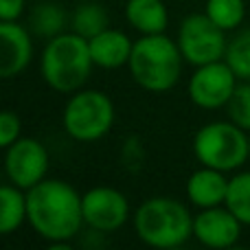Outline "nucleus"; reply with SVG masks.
<instances>
[{
    "instance_id": "nucleus-1",
    "label": "nucleus",
    "mask_w": 250,
    "mask_h": 250,
    "mask_svg": "<svg viewBox=\"0 0 250 250\" xmlns=\"http://www.w3.org/2000/svg\"><path fill=\"white\" fill-rule=\"evenodd\" d=\"M26 222L51 246H68L82 233V193L66 180L44 178L26 191Z\"/></svg>"
},
{
    "instance_id": "nucleus-2",
    "label": "nucleus",
    "mask_w": 250,
    "mask_h": 250,
    "mask_svg": "<svg viewBox=\"0 0 250 250\" xmlns=\"http://www.w3.org/2000/svg\"><path fill=\"white\" fill-rule=\"evenodd\" d=\"M95 62L90 55L88 40L75 31H64L46 40V46L40 57V75L44 83L62 95H73L82 90L90 79Z\"/></svg>"
},
{
    "instance_id": "nucleus-3",
    "label": "nucleus",
    "mask_w": 250,
    "mask_h": 250,
    "mask_svg": "<svg viewBox=\"0 0 250 250\" xmlns=\"http://www.w3.org/2000/svg\"><path fill=\"white\" fill-rule=\"evenodd\" d=\"M182 57L178 42L165 33L141 35L132 46L127 70L134 83L147 92H167L178 83L182 73Z\"/></svg>"
},
{
    "instance_id": "nucleus-4",
    "label": "nucleus",
    "mask_w": 250,
    "mask_h": 250,
    "mask_svg": "<svg viewBox=\"0 0 250 250\" xmlns=\"http://www.w3.org/2000/svg\"><path fill=\"white\" fill-rule=\"evenodd\" d=\"M134 230L151 248H178L193 237V215L180 200L156 195L136 208Z\"/></svg>"
},
{
    "instance_id": "nucleus-5",
    "label": "nucleus",
    "mask_w": 250,
    "mask_h": 250,
    "mask_svg": "<svg viewBox=\"0 0 250 250\" xmlns=\"http://www.w3.org/2000/svg\"><path fill=\"white\" fill-rule=\"evenodd\" d=\"M193 154L204 167L237 171L250 158V132L233 121H211L195 132Z\"/></svg>"
},
{
    "instance_id": "nucleus-6",
    "label": "nucleus",
    "mask_w": 250,
    "mask_h": 250,
    "mask_svg": "<svg viewBox=\"0 0 250 250\" xmlns=\"http://www.w3.org/2000/svg\"><path fill=\"white\" fill-rule=\"evenodd\" d=\"M62 125L66 134L79 143H92L104 138L114 125V104L105 92L82 90L73 92L66 101Z\"/></svg>"
},
{
    "instance_id": "nucleus-7",
    "label": "nucleus",
    "mask_w": 250,
    "mask_h": 250,
    "mask_svg": "<svg viewBox=\"0 0 250 250\" xmlns=\"http://www.w3.org/2000/svg\"><path fill=\"white\" fill-rule=\"evenodd\" d=\"M178 48L187 64L204 66L211 62H220L226 55V31L220 29L207 13H191L180 22L178 29Z\"/></svg>"
},
{
    "instance_id": "nucleus-8",
    "label": "nucleus",
    "mask_w": 250,
    "mask_h": 250,
    "mask_svg": "<svg viewBox=\"0 0 250 250\" xmlns=\"http://www.w3.org/2000/svg\"><path fill=\"white\" fill-rule=\"evenodd\" d=\"M237 83V75L226 64V60L195 66L193 75L189 77V99L202 110L226 108Z\"/></svg>"
},
{
    "instance_id": "nucleus-9",
    "label": "nucleus",
    "mask_w": 250,
    "mask_h": 250,
    "mask_svg": "<svg viewBox=\"0 0 250 250\" xmlns=\"http://www.w3.org/2000/svg\"><path fill=\"white\" fill-rule=\"evenodd\" d=\"M4 173L16 187L29 191L48 173V149L42 141L20 136L4 149Z\"/></svg>"
},
{
    "instance_id": "nucleus-10",
    "label": "nucleus",
    "mask_w": 250,
    "mask_h": 250,
    "mask_svg": "<svg viewBox=\"0 0 250 250\" xmlns=\"http://www.w3.org/2000/svg\"><path fill=\"white\" fill-rule=\"evenodd\" d=\"M83 224L95 233H114L129 220L127 198L114 187H92L82 195Z\"/></svg>"
},
{
    "instance_id": "nucleus-11",
    "label": "nucleus",
    "mask_w": 250,
    "mask_h": 250,
    "mask_svg": "<svg viewBox=\"0 0 250 250\" xmlns=\"http://www.w3.org/2000/svg\"><path fill=\"white\" fill-rule=\"evenodd\" d=\"M242 226L244 224L224 204L200 208L198 215H193V237L207 248L224 250L239 242Z\"/></svg>"
},
{
    "instance_id": "nucleus-12",
    "label": "nucleus",
    "mask_w": 250,
    "mask_h": 250,
    "mask_svg": "<svg viewBox=\"0 0 250 250\" xmlns=\"http://www.w3.org/2000/svg\"><path fill=\"white\" fill-rule=\"evenodd\" d=\"M33 57V40L20 22L0 20V79H13L26 70Z\"/></svg>"
},
{
    "instance_id": "nucleus-13",
    "label": "nucleus",
    "mask_w": 250,
    "mask_h": 250,
    "mask_svg": "<svg viewBox=\"0 0 250 250\" xmlns=\"http://www.w3.org/2000/svg\"><path fill=\"white\" fill-rule=\"evenodd\" d=\"M229 191V178L224 171L213 167H200L187 180V198L198 208L220 207L226 200Z\"/></svg>"
},
{
    "instance_id": "nucleus-14",
    "label": "nucleus",
    "mask_w": 250,
    "mask_h": 250,
    "mask_svg": "<svg viewBox=\"0 0 250 250\" xmlns=\"http://www.w3.org/2000/svg\"><path fill=\"white\" fill-rule=\"evenodd\" d=\"M90 46V55L95 66L105 70H114V68H123L127 66L129 55H132V46L134 42L119 29H105L99 35L88 40Z\"/></svg>"
},
{
    "instance_id": "nucleus-15",
    "label": "nucleus",
    "mask_w": 250,
    "mask_h": 250,
    "mask_svg": "<svg viewBox=\"0 0 250 250\" xmlns=\"http://www.w3.org/2000/svg\"><path fill=\"white\" fill-rule=\"evenodd\" d=\"M125 20L141 35H156L167 31L169 11L163 0H127Z\"/></svg>"
},
{
    "instance_id": "nucleus-16",
    "label": "nucleus",
    "mask_w": 250,
    "mask_h": 250,
    "mask_svg": "<svg viewBox=\"0 0 250 250\" xmlns=\"http://www.w3.org/2000/svg\"><path fill=\"white\" fill-rule=\"evenodd\" d=\"M26 222V191L13 182L0 185V235H11Z\"/></svg>"
},
{
    "instance_id": "nucleus-17",
    "label": "nucleus",
    "mask_w": 250,
    "mask_h": 250,
    "mask_svg": "<svg viewBox=\"0 0 250 250\" xmlns=\"http://www.w3.org/2000/svg\"><path fill=\"white\" fill-rule=\"evenodd\" d=\"M66 22H68V16L57 2H40L31 11V31L44 40L64 33Z\"/></svg>"
},
{
    "instance_id": "nucleus-18",
    "label": "nucleus",
    "mask_w": 250,
    "mask_h": 250,
    "mask_svg": "<svg viewBox=\"0 0 250 250\" xmlns=\"http://www.w3.org/2000/svg\"><path fill=\"white\" fill-rule=\"evenodd\" d=\"M110 26L108 11L99 2H82L70 16V31L90 40Z\"/></svg>"
},
{
    "instance_id": "nucleus-19",
    "label": "nucleus",
    "mask_w": 250,
    "mask_h": 250,
    "mask_svg": "<svg viewBox=\"0 0 250 250\" xmlns=\"http://www.w3.org/2000/svg\"><path fill=\"white\" fill-rule=\"evenodd\" d=\"M224 207L244 226H250V171L235 173L233 178H229V191H226Z\"/></svg>"
},
{
    "instance_id": "nucleus-20",
    "label": "nucleus",
    "mask_w": 250,
    "mask_h": 250,
    "mask_svg": "<svg viewBox=\"0 0 250 250\" xmlns=\"http://www.w3.org/2000/svg\"><path fill=\"white\" fill-rule=\"evenodd\" d=\"M204 13L229 33L242 26L246 18V2L244 0H207Z\"/></svg>"
},
{
    "instance_id": "nucleus-21",
    "label": "nucleus",
    "mask_w": 250,
    "mask_h": 250,
    "mask_svg": "<svg viewBox=\"0 0 250 250\" xmlns=\"http://www.w3.org/2000/svg\"><path fill=\"white\" fill-rule=\"evenodd\" d=\"M224 60L237 75V79L250 82V26L242 29L233 40H229Z\"/></svg>"
},
{
    "instance_id": "nucleus-22",
    "label": "nucleus",
    "mask_w": 250,
    "mask_h": 250,
    "mask_svg": "<svg viewBox=\"0 0 250 250\" xmlns=\"http://www.w3.org/2000/svg\"><path fill=\"white\" fill-rule=\"evenodd\" d=\"M226 114H229V121L250 132V82L239 79L237 88L233 90L229 104H226Z\"/></svg>"
},
{
    "instance_id": "nucleus-23",
    "label": "nucleus",
    "mask_w": 250,
    "mask_h": 250,
    "mask_svg": "<svg viewBox=\"0 0 250 250\" xmlns=\"http://www.w3.org/2000/svg\"><path fill=\"white\" fill-rule=\"evenodd\" d=\"M22 136L20 117L11 110H0V149H7L9 145Z\"/></svg>"
},
{
    "instance_id": "nucleus-24",
    "label": "nucleus",
    "mask_w": 250,
    "mask_h": 250,
    "mask_svg": "<svg viewBox=\"0 0 250 250\" xmlns=\"http://www.w3.org/2000/svg\"><path fill=\"white\" fill-rule=\"evenodd\" d=\"M24 0H0V20L2 22H18L24 13Z\"/></svg>"
},
{
    "instance_id": "nucleus-25",
    "label": "nucleus",
    "mask_w": 250,
    "mask_h": 250,
    "mask_svg": "<svg viewBox=\"0 0 250 250\" xmlns=\"http://www.w3.org/2000/svg\"><path fill=\"white\" fill-rule=\"evenodd\" d=\"M248 163H250V158H248Z\"/></svg>"
}]
</instances>
